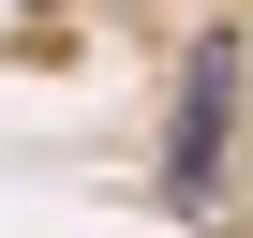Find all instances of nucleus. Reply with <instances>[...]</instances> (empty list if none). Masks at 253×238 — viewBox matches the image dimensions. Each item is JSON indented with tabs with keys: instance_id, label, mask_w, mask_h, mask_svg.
Instances as JSON below:
<instances>
[{
	"instance_id": "obj_1",
	"label": "nucleus",
	"mask_w": 253,
	"mask_h": 238,
	"mask_svg": "<svg viewBox=\"0 0 253 238\" xmlns=\"http://www.w3.org/2000/svg\"><path fill=\"white\" fill-rule=\"evenodd\" d=\"M223 119H238V30H209V45L179 60V104H164V194H179V208L223 194Z\"/></svg>"
}]
</instances>
